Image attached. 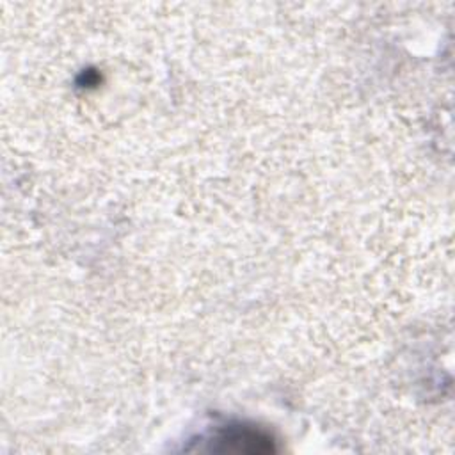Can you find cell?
<instances>
[{
  "label": "cell",
  "mask_w": 455,
  "mask_h": 455,
  "mask_svg": "<svg viewBox=\"0 0 455 455\" xmlns=\"http://www.w3.org/2000/svg\"><path fill=\"white\" fill-rule=\"evenodd\" d=\"M220 443L222 451H242V453H259V451H272V443L267 435L249 430V428H229L222 435L217 437Z\"/></svg>",
  "instance_id": "1"
}]
</instances>
